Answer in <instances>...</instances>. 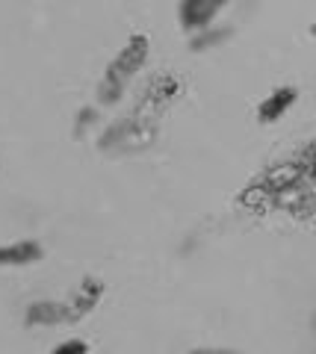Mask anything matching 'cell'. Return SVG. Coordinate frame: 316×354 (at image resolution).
Segmentation results:
<instances>
[{
  "mask_svg": "<svg viewBox=\"0 0 316 354\" xmlns=\"http://www.w3.org/2000/svg\"><path fill=\"white\" fill-rule=\"evenodd\" d=\"M225 0H183V21L187 27H207L216 12L222 9Z\"/></svg>",
  "mask_w": 316,
  "mask_h": 354,
  "instance_id": "cell-1",
  "label": "cell"
},
{
  "mask_svg": "<svg viewBox=\"0 0 316 354\" xmlns=\"http://www.w3.org/2000/svg\"><path fill=\"white\" fill-rule=\"evenodd\" d=\"M292 101H296V92H292V88H278V92H272L266 101L260 104V118H263V121L281 118L292 106Z\"/></svg>",
  "mask_w": 316,
  "mask_h": 354,
  "instance_id": "cell-2",
  "label": "cell"
},
{
  "mask_svg": "<svg viewBox=\"0 0 316 354\" xmlns=\"http://www.w3.org/2000/svg\"><path fill=\"white\" fill-rule=\"evenodd\" d=\"M39 257V248L32 242H18L12 248H0V263H30Z\"/></svg>",
  "mask_w": 316,
  "mask_h": 354,
  "instance_id": "cell-3",
  "label": "cell"
}]
</instances>
